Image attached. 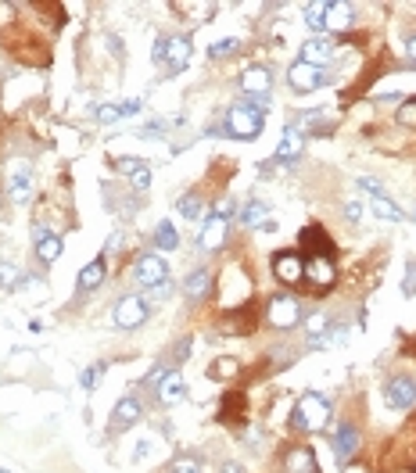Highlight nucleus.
Returning <instances> with one entry per match:
<instances>
[{"label":"nucleus","mask_w":416,"mask_h":473,"mask_svg":"<svg viewBox=\"0 0 416 473\" xmlns=\"http://www.w3.org/2000/svg\"><path fill=\"white\" fill-rule=\"evenodd\" d=\"M269 112V101H248V105H237V108H230V115H227V122L219 126V129H212V133H223V137H237V140H255L259 133H262V115Z\"/></svg>","instance_id":"1"},{"label":"nucleus","mask_w":416,"mask_h":473,"mask_svg":"<svg viewBox=\"0 0 416 473\" xmlns=\"http://www.w3.org/2000/svg\"><path fill=\"white\" fill-rule=\"evenodd\" d=\"M291 423H294L298 430H305V434H316V430H323V427L331 423V402H327L323 395H316V391L301 395V398H298V405H294V416H291Z\"/></svg>","instance_id":"2"},{"label":"nucleus","mask_w":416,"mask_h":473,"mask_svg":"<svg viewBox=\"0 0 416 473\" xmlns=\"http://www.w3.org/2000/svg\"><path fill=\"white\" fill-rule=\"evenodd\" d=\"M133 280L140 283V287H147V291H155V287H162V283H169V265H165V258H162V255H140L137 265H133Z\"/></svg>","instance_id":"3"},{"label":"nucleus","mask_w":416,"mask_h":473,"mask_svg":"<svg viewBox=\"0 0 416 473\" xmlns=\"http://www.w3.org/2000/svg\"><path fill=\"white\" fill-rule=\"evenodd\" d=\"M112 319H115V326H119V330H140V326L147 323V302H144V298H137V294H126V298H119V302H115Z\"/></svg>","instance_id":"4"},{"label":"nucleus","mask_w":416,"mask_h":473,"mask_svg":"<svg viewBox=\"0 0 416 473\" xmlns=\"http://www.w3.org/2000/svg\"><path fill=\"white\" fill-rule=\"evenodd\" d=\"M287 83L294 93H312V90H320L327 83V72L316 68V65H305V61H294L291 72H287Z\"/></svg>","instance_id":"5"},{"label":"nucleus","mask_w":416,"mask_h":473,"mask_svg":"<svg viewBox=\"0 0 416 473\" xmlns=\"http://www.w3.org/2000/svg\"><path fill=\"white\" fill-rule=\"evenodd\" d=\"M384 402H388L391 409H409V405H416V376H409V373L391 376L388 388H384Z\"/></svg>","instance_id":"6"},{"label":"nucleus","mask_w":416,"mask_h":473,"mask_svg":"<svg viewBox=\"0 0 416 473\" xmlns=\"http://www.w3.org/2000/svg\"><path fill=\"white\" fill-rule=\"evenodd\" d=\"M266 319H269V326H276V330H291V326H298V323H301V305H298L294 298L280 294V298H273V302H269Z\"/></svg>","instance_id":"7"},{"label":"nucleus","mask_w":416,"mask_h":473,"mask_svg":"<svg viewBox=\"0 0 416 473\" xmlns=\"http://www.w3.org/2000/svg\"><path fill=\"white\" fill-rule=\"evenodd\" d=\"M227 233H230V216H219V212H212V216H208V223L201 226V237H197V244H201L204 251H219V248L227 244Z\"/></svg>","instance_id":"8"},{"label":"nucleus","mask_w":416,"mask_h":473,"mask_svg":"<svg viewBox=\"0 0 416 473\" xmlns=\"http://www.w3.org/2000/svg\"><path fill=\"white\" fill-rule=\"evenodd\" d=\"M301 147H305V133H301L298 122H291V126L284 129V137H280V147H276L273 161H276V165H291V161L301 158Z\"/></svg>","instance_id":"9"},{"label":"nucleus","mask_w":416,"mask_h":473,"mask_svg":"<svg viewBox=\"0 0 416 473\" xmlns=\"http://www.w3.org/2000/svg\"><path fill=\"white\" fill-rule=\"evenodd\" d=\"M241 90L248 93V97H266V93L273 90V72H269L266 65H251V68H244V75H241Z\"/></svg>","instance_id":"10"},{"label":"nucleus","mask_w":416,"mask_h":473,"mask_svg":"<svg viewBox=\"0 0 416 473\" xmlns=\"http://www.w3.org/2000/svg\"><path fill=\"white\" fill-rule=\"evenodd\" d=\"M273 272H276L280 283H301L305 280V262L294 251H280V255H273Z\"/></svg>","instance_id":"11"},{"label":"nucleus","mask_w":416,"mask_h":473,"mask_svg":"<svg viewBox=\"0 0 416 473\" xmlns=\"http://www.w3.org/2000/svg\"><path fill=\"white\" fill-rule=\"evenodd\" d=\"M331 58H334V43H331L327 36H312V40H305V43H301V58H298V61L323 68Z\"/></svg>","instance_id":"12"},{"label":"nucleus","mask_w":416,"mask_h":473,"mask_svg":"<svg viewBox=\"0 0 416 473\" xmlns=\"http://www.w3.org/2000/svg\"><path fill=\"white\" fill-rule=\"evenodd\" d=\"M33 240H36V258L40 262H58V255H61V237L58 233H51L47 226H33Z\"/></svg>","instance_id":"13"},{"label":"nucleus","mask_w":416,"mask_h":473,"mask_svg":"<svg viewBox=\"0 0 416 473\" xmlns=\"http://www.w3.org/2000/svg\"><path fill=\"white\" fill-rule=\"evenodd\" d=\"M305 276L316 283V287H331V283L338 280V269H334V262L331 258H323V255H312L308 262H305Z\"/></svg>","instance_id":"14"},{"label":"nucleus","mask_w":416,"mask_h":473,"mask_svg":"<svg viewBox=\"0 0 416 473\" xmlns=\"http://www.w3.org/2000/svg\"><path fill=\"white\" fill-rule=\"evenodd\" d=\"M155 395H158V402H162V405H180V402L187 398V384H183V376H180V373H165V376H162V384L155 388Z\"/></svg>","instance_id":"15"},{"label":"nucleus","mask_w":416,"mask_h":473,"mask_svg":"<svg viewBox=\"0 0 416 473\" xmlns=\"http://www.w3.org/2000/svg\"><path fill=\"white\" fill-rule=\"evenodd\" d=\"M172 72H180V68H187V61H190V36H172V40H165V58H162Z\"/></svg>","instance_id":"16"},{"label":"nucleus","mask_w":416,"mask_h":473,"mask_svg":"<svg viewBox=\"0 0 416 473\" xmlns=\"http://www.w3.org/2000/svg\"><path fill=\"white\" fill-rule=\"evenodd\" d=\"M359 441H363L359 430H355L352 423H341V427H338V437H334V455H338L341 462H348V459L359 452Z\"/></svg>","instance_id":"17"},{"label":"nucleus","mask_w":416,"mask_h":473,"mask_svg":"<svg viewBox=\"0 0 416 473\" xmlns=\"http://www.w3.org/2000/svg\"><path fill=\"white\" fill-rule=\"evenodd\" d=\"M284 466H287V473H320V469H316V455H312L305 445H294V448L287 452Z\"/></svg>","instance_id":"18"},{"label":"nucleus","mask_w":416,"mask_h":473,"mask_svg":"<svg viewBox=\"0 0 416 473\" xmlns=\"http://www.w3.org/2000/svg\"><path fill=\"white\" fill-rule=\"evenodd\" d=\"M140 420V402L137 398H123L112 413V430H130Z\"/></svg>","instance_id":"19"},{"label":"nucleus","mask_w":416,"mask_h":473,"mask_svg":"<svg viewBox=\"0 0 416 473\" xmlns=\"http://www.w3.org/2000/svg\"><path fill=\"white\" fill-rule=\"evenodd\" d=\"M208 287H212V272H208V269H194V272L187 276V283H183V294H187L190 302H197V298L208 294Z\"/></svg>","instance_id":"20"},{"label":"nucleus","mask_w":416,"mask_h":473,"mask_svg":"<svg viewBox=\"0 0 416 473\" xmlns=\"http://www.w3.org/2000/svg\"><path fill=\"white\" fill-rule=\"evenodd\" d=\"M104 283V258H93L90 265H83V272H79V291L86 294V291H97Z\"/></svg>","instance_id":"21"},{"label":"nucleus","mask_w":416,"mask_h":473,"mask_svg":"<svg viewBox=\"0 0 416 473\" xmlns=\"http://www.w3.org/2000/svg\"><path fill=\"white\" fill-rule=\"evenodd\" d=\"M151 244H155L158 251H176V248H180V233H176V226H172L169 219H162V223L155 226V237H151Z\"/></svg>","instance_id":"22"},{"label":"nucleus","mask_w":416,"mask_h":473,"mask_svg":"<svg viewBox=\"0 0 416 473\" xmlns=\"http://www.w3.org/2000/svg\"><path fill=\"white\" fill-rule=\"evenodd\" d=\"M327 29H334V33L352 29V8L348 4H327Z\"/></svg>","instance_id":"23"},{"label":"nucleus","mask_w":416,"mask_h":473,"mask_svg":"<svg viewBox=\"0 0 416 473\" xmlns=\"http://www.w3.org/2000/svg\"><path fill=\"white\" fill-rule=\"evenodd\" d=\"M29 194H33V172L29 169H19L11 176V198L15 201H29Z\"/></svg>","instance_id":"24"},{"label":"nucleus","mask_w":416,"mask_h":473,"mask_svg":"<svg viewBox=\"0 0 416 473\" xmlns=\"http://www.w3.org/2000/svg\"><path fill=\"white\" fill-rule=\"evenodd\" d=\"M373 216H380V219H388V223H402L405 219V212L384 194V198H373Z\"/></svg>","instance_id":"25"},{"label":"nucleus","mask_w":416,"mask_h":473,"mask_svg":"<svg viewBox=\"0 0 416 473\" xmlns=\"http://www.w3.org/2000/svg\"><path fill=\"white\" fill-rule=\"evenodd\" d=\"M305 26L312 33H323L327 29V4H308L305 8Z\"/></svg>","instance_id":"26"},{"label":"nucleus","mask_w":416,"mask_h":473,"mask_svg":"<svg viewBox=\"0 0 416 473\" xmlns=\"http://www.w3.org/2000/svg\"><path fill=\"white\" fill-rule=\"evenodd\" d=\"M266 216H269L266 201H248V205H244V212H241V223H244V226H259Z\"/></svg>","instance_id":"27"},{"label":"nucleus","mask_w":416,"mask_h":473,"mask_svg":"<svg viewBox=\"0 0 416 473\" xmlns=\"http://www.w3.org/2000/svg\"><path fill=\"white\" fill-rule=\"evenodd\" d=\"M176 212H180L183 219H201V198H197V194H183V198L176 201Z\"/></svg>","instance_id":"28"},{"label":"nucleus","mask_w":416,"mask_h":473,"mask_svg":"<svg viewBox=\"0 0 416 473\" xmlns=\"http://www.w3.org/2000/svg\"><path fill=\"white\" fill-rule=\"evenodd\" d=\"M234 51H241V40H237V36H223V40H216V43H208V58H227V54H234Z\"/></svg>","instance_id":"29"},{"label":"nucleus","mask_w":416,"mask_h":473,"mask_svg":"<svg viewBox=\"0 0 416 473\" xmlns=\"http://www.w3.org/2000/svg\"><path fill=\"white\" fill-rule=\"evenodd\" d=\"M104 369H108L104 362H97V366H86V369H83V376H79V388H83V391H93V388L100 384Z\"/></svg>","instance_id":"30"},{"label":"nucleus","mask_w":416,"mask_h":473,"mask_svg":"<svg viewBox=\"0 0 416 473\" xmlns=\"http://www.w3.org/2000/svg\"><path fill=\"white\" fill-rule=\"evenodd\" d=\"M119 119H123L119 105H100V108H97V122H100V126H112V122H119Z\"/></svg>","instance_id":"31"},{"label":"nucleus","mask_w":416,"mask_h":473,"mask_svg":"<svg viewBox=\"0 0 416 473\" xmlns=\"http://www.w3.org/2000/svg\"><path fill=\"white\" fill-rule=\"evenodd\" d=\"M395 119H398V126H416V97H409V105H402Z\"/></svg>","instance_id":"32"},{"label":"nucleus","mask_w":416,"mask_h":473,"mask_svg":"<svg viewBox=\"0 0 416 473\" xmlns=\"http://www.w3.org/2000/svg\"><path fill=\"white\" fill-rule=\"evenodd\" d=\"M402 294H405V298H412V294H416V262H409V265H405V276H402Z\"/></svg>","instance_id":"33"},{"label":"nucleus","mask_w":416,"mask_h":473,"mask_svg":"<svg viewBox=\"0 0 416 473\" xmlns=\"http://www.w3.org/2000/svg\"><path fill=\"white\" fill-rule=\"evenodd\" d=\"M0 287H19V269L15 265H4V262H0Z\"/></svg>","instance_id":"34"},{"label":"nucleus","mask_w":416,"mask_h":473,"mask_svg":"<svg viewBox=\"0 0 416 473\" xmlns=\"http://www.w3.org/2000/svg\"><path fill=\"white\" fill-rule=\"evenodd\" d=\"M140 169H147V165H144V158H119V172H123V176H130V179H133Z\"/></svg>","instance_id":"35"},{"label":"nucleus","mask_w":416,"mask_h":473,"mask_svg":"<svg viewBox=\"0 0 416 473\" xmlns=\"http://www.w3.org/2000/svg\"><path fill=\"white\" fill-rule=\"evenodd\" d=\"M359 186H363V191H366L370 198H384V186H380L377 179H370V176H363V179H359Z\"/></svg>","instance_id":"36"},{"label":"nucleus","mask_w":416,"mask_h":473,"mask_svg":"<svg viewBox=\"0 0 416 473\" xmlns=\"http://www.w3.org/2000/svg\"><path fill=\"white\" fill-rule=\"evenodd\" d=\"M172 473H201V466H197V459H180L172 466Z\"/></svg>","instance_id":"37"},{"label":"nucleus","mask_w":416,"mask_h":473,"mask_svg":"<svg viewBox=\"0 0 416 473\" xmlns=\"http://www.w3.org/2000/svg\"><path fill=\"white\" fill-rule=\"evenodd\" d=\"M162 376H165V366H158V369H151V373L144 376V388H158V384H162Z\"/></svg>","instance_id":"38"},{"label":"nucleus","mask_w":416,"mask_h":473,"mask_svg":"<svg viewBox=\"0 0 416 473\" xmlns=\"http://www.w3.org/2000/svg\"><path fill=\"white\" fill-rule=\"evenodd\" d=\"M165 129H162V122H144L140 126V137H162Z\"/></svg>","instance_id":"39"},{"label":"nucleus","mask_w":416,"mask_h":473,"mask_svg":"<svg viewBox=\"0 0 416 473\" xmlns=\"http://www.w3.org/2000/svg\"><path fill=\"white\" fill-rule=\"evenodd\" d=\"M345 216H348L352 223H359V219H363V205H359V201H348V205H345Z\"/></svg>","instance_id":"40"},{"label":"nucleus","mask_w":416,"mask_h":473,"mask_svg":"<svg viewBox=\"0 0 416 473\" xmlns=\"http://www.w3.org/2000/svg\"><path fill=\"white\" fill-rule=\"evenodd\" d=\"M405 61H409V65H416V36H409V40H405Z\"/></svg>","instance_id":"41"},{"label":"nucleus","mask_w":416,"mask_h":473,"mask_svg":"<svg viewBox=\"0 0 416 473\" xmlns=\"http://www.w3.org/2000/svg\"><path fill=\"white\" fill-rule=\"evenodd\" d=\"M119 112H123V119L126 115H137L140 112V101H126V105H119Z\"/></svg>","instance_id":"42"},{"label":"nucleus","mask_w":416,"mask_h":473,"mask_svg":"<svg viewBox=\"0 0 416 473\" xmlns=\"http://www.w3.org/2000/svg\"><path fill=\"white\" fill-rule=\"evenodd\" d=\"M147 452H151V441H140V448H137V459H147Z\"/></svg>","instance_id":"43"},{"label":"nucleus","mask_w":416,"mask_h":473,"mask_svg":"<svg viewBox=\"0 0 416 473\" xmlns=\"http://www.w3.org/2000/svg\"><path fill=\"white\" fill-rule=\"evenodd\" d=\"M223 473H244V469H241L237 462H227V466H223Z\"/></svg>","instance_id":"44"},{"label":"nucleus","mask_w":416,"mask_h":473,"mask_svg":"<svg viewBox=\"0 0 416 473\" xmlns=\"http://www.w3.org/2000/svg\"><path fill=\"white\" fill-rule=\"evenodd\" d=\"M345 473H366V469H363V466H348Z\"/></svg>","instance_id":"45"},{"label":"nucleus","mask_w":416,"mask_h":473,"mask_svg":"<svg viewBox=\"0 0 416 473\" xmlns=\"http://www.w3.org/2000/svg\"><path fill=\"white\" fill-rule=\"evenodd\" d=\"M0 473H8V469H0Z\"/></svg>","instance_id":"46"},{"label":"nucleus","mask_w":416,"mask_h":473,"mask_svg":"<svg viewBox=\"0 0 416 473\" xmlns=\"http://www.w3.org/2000/svg\"><path fill=\"white\" fill-rule=\"evenodd\" d=\"M412 219H416V216H412Z\"/></svg>","instance_id":"47"}]
</instances>
